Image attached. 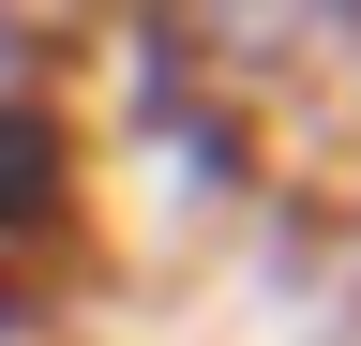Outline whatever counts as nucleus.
Here are the masks:
<instances>
[{"instance_id":"obj_1","label":"nucleus","mask_w":361,"mask_h":346,"mask_svg":"<svg viewBox=\"0 0 361 346\" xmlns=\"http://www.w3.org/2000/svg\"><path fill=\"white\" fill-rule=\"evenodd\" d=\"M135 30L241 121L286 91H361V0H135Z\"/></svg>"},{"instance_id":"obj_2","label":"nucleus","mask_w":361,"mask_h":346,"mask_svg":"<svg viewBox=\"0 0 361 346\" xmlns=\"http://www.w3.org/2000/svg\"><path fill=\"white\" fill-rule=\"evenodd\" d=\"M90 241V151L45 91H0V346L45 316V286Z\"/></svg>"}]
</instances>
